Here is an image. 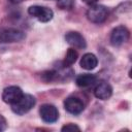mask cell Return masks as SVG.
Wrapping results in <instances>:
<instances>
[{
    "label": "cell",
    "mask_w": 132,
    "mask_h": 132,
    "mask_svg": "<svg viewBox=\"0 0 132 132\" xmlns=\"http://www.w3.org/2000/svg\"><path fill=\"white\" fill-rule=\"evenodd\" d=\"M35 103H36V100L32 95L23 94V96L18 102L11 104V110L16 114L22 116L30 111L35 105Z\"/></svg>",
    "instance_id": "6da1fadb"
},
{
    "label": "cell",
    "mask_w": 132,
    "mask_h": 132,
    "mask_svg": "<svg viewBox=\"0 0 132 132\" xmlns=\"http://www.w3.org/2000/svg\"><path fill=\"white\" fill-rule=\"evenodd\" d=\"M25 33L16 28H0V43H12L22 41Z\"/></svg>",
    "instance_id": "7a4b0ae2"
},
{
    "label": "cell",
    "mask_w": 132,
    "mask_h": 132,
    "mask_svg": "<svg viewBox=\"0 0 132 132\" xmlns=\"http://www.w3.org/2000/svg\"><path fill=\"white\" fill-rule=\"evenodd\" d=\"M108 16V9L104 5L93 4L87 11V18L89 21L95 24L103 23Z\"/></svg>",
    "instance_id": "3957f363"
},
{
    "label": "cell",
    "mask_w": 132,
    "mask_h": 132,
    "mask_svg": "<svg viewBox=\"0 0 132 132\" xmlns=\"http://www.w3.org/2000/svg\"><path fill=\"white\" fill-rule=\"evenodd\" d=\"M28 13L42 23L50 22L54 16V12L51 8L45 6H39V5L30 6L28 8Z\"/></svg>",
    "instance_id": "277c9868"
},
{
    "label": "cell",
    "mask_w": 132,
    "mask_h": 132,
    "mask_svg": "<svg viewBox=\"0 0 132 132\" xmlns=\"http://www.w3.org/2000/svg\"><path fill=\"white\" fill-rule=\"evenodd\" d=\"M129 30L125 26L116 27L110 34V42L114 46H120L129 39Z\"/></svg>",
    "instance_id": "5b68a950"
},
{
    "label": "cell",
    "mask_w": 132,
    "mask_h": 132,
    "mask_svg": "<svg viewBox=\"0 0 132 132\" xmlns=\"http://www.w3.org/2000/svg\"><path fill=\"white\" fill-rule=\"evenodd\" d=\"M23 91L20 87H16V86H10V87H7L3 90V93H2V99L5 103H8V104H13L15 102H18L21 97L23 96Z\"/></svg>",
    "instance_id": "8992f818"
},
{
    "label": "cell",
    "mask_w": 132,
    "mask_h": 132,
    "mask_svg": "<svg viewBox=\"0 0 132 132\" xmlns=\"http://www.w3.org/2000/svg\"><path fill=\"white\" fill-rule=\"evenodd\" d=\"M40 118L45 123H55L59 118L58 109L53 104H43L39 108Z\"/></svg>",
    "instance_id": "52a82bcc"
},
{
    "label": "cell",
    "mask_w": 132,
    "mask_h": 132,
    "mask_svg": "<svg viewBox=\"0 0 132 132\" xmlns=\"http://www.w3.org/2000/svg\"><path fill=\"white\" fill-rule=\"evenodd\" d=\"M64 107L69 113L78 114L84 110L85 104L77 97H68L64 101Z\"/></svg>",
    "instance_id": "ba28073f"
},
{
    "label": "cell",
    "mask_w": 132,
    "mask_h": 132,
    "mask_svg": "<svg viewBox=\"0 0 132 132\" xmlns=\"http://www.w3.org/2000/svg\"><path fill=\"white\" fill-rule=\"evenodd\" d=\"M65 40L67 41V43H69L74 48L82 50V48H85L87 46V42H86L85 37L80 33L75 32V31H71V32L66 33Z\"/></svg>",
    "instance_id": "9c48e42d"
},
{
    "label": "cell",
    "mask_w": 132,
    "mask_h": 132,
    "mask_svg": "<svg viewBox=\"0 0 132 132\" xmlns=\"http://www.w3.org/2000/svg\"><path fill=\"white\" fill-rule=\"evenodd\" d=\"M112 94V88L110 87L109 84L105 82V81H101L99 82L96 88L94 89V95L96 98L100 99V100H106L108 99Z\"/></svg>",
    "instance_id": "30bf717a"
},
{
    "label": "cell",
    "mask_w": 132,
    "mask_h": 132,
    "mask_svg": "<svg viewBox=\"0 0 132 132\" xmlns=\"http://www.w3.org/2000/svg\"><path fill=\"white\" fill-rule=\"evenodd\" d=\"M98 64V59L94 54L87 53L80 59V67L86 70H93Z\"/></svg>",
    "instance_id": "8fae6325"
},
{
    "label": "cell",
    "mask_w": 132,
    "mask_h": 132,
    "mask_svg": "<svg viewBox=\"0 0 132 132\" xmlns=\"http://www.w3.org/2000/svg\"><path fill=\"white\" fill-rule=\"evenodd\" d=\"M96 80H97V77L95 74L86 73V74L78 75L75 79V82L79 88H88V87H91L92 85H94L96 82Z\"/></svg>",
    "instance_id": "7c38bea8"
},
{
    "label": "cell",
    "mask_w": 132,
    "mask_h": 132,
    "mask_svg": "<svg viewBox=\"0 0 132 132\" xmlns=\"http://www.w3.org/2000/svg\"><path fill=\"white\" fill-rule=\"evenodd\" d=\"M78 54L74 48H68L66 55H65V59H64V66H71L72 64L75 63V61L77 60Z\"/></svg>",
    "instance_id": "4fadbf2b"
},
{
    "label": "cell",
    "mask_w": 132,
    "mask_h": 132,
    "mask_svg": "<svg viewBox=\"0 0 132 132\" xmlns=\"http://www.w3.org/2000/svg\"><path fill=\"white\" fill-rule=\"evenodd\" d=\"M74 5V0H58V7L61 9H71Z\"/></svg>",
    "instance_id": "5bb4252c"
},
{
    "label": "cell",
    "mask_w": 132,
    "mask_h": 132,
    "mask_svg": "<svg viewBox=\"0 0 132 132\" xmlns=\"http://www.w3.org/2000/svg\"><path fill=\"white\" fill-rule=\"evenodd\" d=\"M63 132H68V131H80V128L74 124H67L62 127L61 129Z\"/></svg>",
    "instance_id": "9a60e30c"
},
{
    "label": "cell",
    "mask_w": 132,
    "mask_h": 132,
    "mask_svg": "<svg viewBox=\"0 0 132 132\" xmlns=\"http://www.w3.org/2000/svg\"><path fill=\"white\" fill-rule=\"evenodd\" d=\"M7 127V123H6V120L4 119V117H2L0 114V131H3L5 130Z\"/></svg>",
    "instance_id": "2e32d148"
},
{
    "label": "cell",
    "mask_w": 132,
    "mask_h": 132,
    "mask_svg": "<svg viewBox=\"0 0 132 132\" xmlns=\"http://www.w3.org/2000/svg\"><path fill=\"white\" fill-rule=\"evenodd\" d=\"M82 1H84L86 4H88V5H93V4H96L98 0H82Z\"/></svg>",
    "instance_id": "e0dca14e"
},
{
    "label": "cell",
    "mask_w": 132,
    "mask_h": 132,
    "mask_svg": "<svg viewBox=\"0 0 132 132\" xmlns=\"http://www.w3.org/2000/svg\"><path fill=\"white\" fill-rule=\"evenodd\" d=\"M24 0H9V2H11V3H13V4H18V3H21V2H23Z\"/></svg>",
    "instance_id": "ac0fdd59"
}]
</instances>
